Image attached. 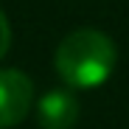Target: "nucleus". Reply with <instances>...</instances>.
Returning <instances> with one entry per match:
<instances>
[{"mask_svg":"<svg viewBox=\"0 0 129 129\" xmlns=\"http://www.w3.org/2000/svg\"><path fill=\"white\" fill-rule=\"evenodd\" d=\"M79 98L70 87L48 90L37 101V121L42 129H73L79 121Z\"/></svg>","mask_w":129,"mask_h":129,"instance_id":"obj_3","label":"nucleus"},{"mask_svg":"<svg viewBox=\"0 0 129 129\" xmlns=\"http://www.w3.org/2000/svg\"><path fill=\"white\" fill-rule=\"evenodd\" d=\"M11 48V25H9V17L3 14V9H0V59H3Z\"/></svg>","mask_w":129,"mask_h":129,"instance_id":"obj_4","label":"nucleus"},{"mask_svg":"<svg viewBox=\"0 0 129 129\" xmlns=\"http://www.w3.org/2000/svg\"><path fill=\"white\" fill-rule=\"evenodd\" d=\"M56 73L70 90H93L112 76L118 48L110 34L98 28L70 31L56 48Z\"/></svg>","mask_w":129,"mask_h":129,"instance_id":"obj_1","label":"nucleus"},{"mask_svg":"<svg viewBox=\"0 0 129 129\" xmlns=\"http://www.w3.org/2000/svg\"><path fill=\"white\" fill-rule=\"evenodd\" d=\"M34 107V81L17 68L0 70V129L23 123Z\"/></svg>","mask_w":129,"mask_h":129,"instance_id":"obj_2","label":"nucleus"}]
</instances>
